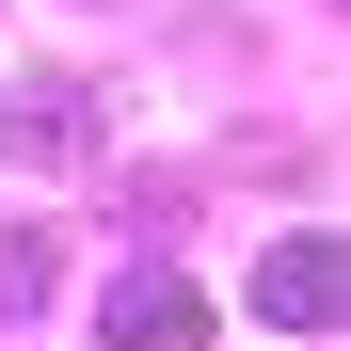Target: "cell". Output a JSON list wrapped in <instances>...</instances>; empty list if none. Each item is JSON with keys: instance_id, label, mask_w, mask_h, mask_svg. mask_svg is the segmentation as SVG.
<instances>
[{"instance_id": "obj_1", "label": "cell", "mask_w": 351, "mask_h": 351, "mask_svg": "<svg viewBox=\"0 0 351 351\" xmlns=\"http://www.w3.org/2000/svg\"><path fill=\"white\" fill-rule=\"evenodd\" d=\"M335 304H351L335 240H319V223H287V240L256 256V319H271V335H335Z\"/></svg>"}, {"instance_id": "obj_2", "label": "cell", "mask_w": 351, "mask_h": 351, "mask_svg": "<svg viewBox=\"0 0 351 351\" xmlns=\"http://www.w3.org/2000/svg\"><path fill=\"white\" fill-rule=\"evenodd\" d=\"M96 335H112V351H208V287H192V271H128V287L96 304Z\"/></svg>"}, {"instance_id": "obj_3", "label": "cell", "mask_w": 351, "mask_h": 351, "mask_svg": "<svg viewBox=\"0 0 351 351\" xmlns=\"http://www.w3.org/2000/svg\"><path fill=\"white\" fill-rule=\"evenodd\" d=\"M64 287V223H0V319H32Z\"/></svg>"}, {"instance_id": "obj_4", "label": "cell", "mask_w": 351, "mask_h": 351, "mask_svg": "<svg viewBox=\"0 0 351 351\" xmlns=\"http://www.w3.org/2000/svg\"><path fill=\"white\" fill-rule=\"evenodd\" d=\"M0 144H16V160H64V144H96V112H64V96H16V112H0Z\"/></svg>"}]
</instances>
